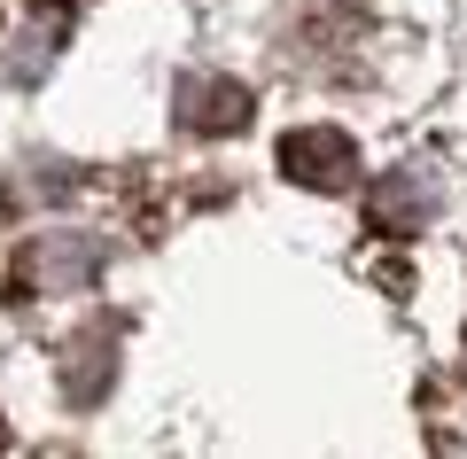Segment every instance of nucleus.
<instances>
[{"label": "nucleus", "instance_id": "obj_1", "mask_svg": "<svg viewBox=\"0 0 467 459\" xmlns=\"http://www.w3.org/2000/svg\"><path fill=\"white\" fill-rule=\"evenodd\" d=\"M281 172L296 187H319V195H343L350 180H358V148L343 141L335 125H304L281 141Z\"/></svg>", "mask_w": 467, "mask_h": 459}, {"label": "nucleus", "instance_id": "obj_3", "mask_svg": "<svg viewBox=\"0 0 467 459\" xmlns=\"http://www.w3.org/2000/svg\"><path fill=\"white\" fill-rule=\"evenodd\" d=\"M0 443H8V428H0Z\"/></svg>", "mask_w": 467, "mask_h": 459}, {"label": "nucleus", "instance_id": "obj_2", "mask_svg": "<svg viewBox=\"0 0 467 459\" xmlns=\"http://www.w3.org/2000/svg\"><path fill=\"white\" fill-rule=\"evenodd\" d=\"M180 117L195 132H234V125H250V94L242 86H226V78H211V86H180Z\"/></svg>", "mask_w": 467, "mask_h": 459}]
</instances>
